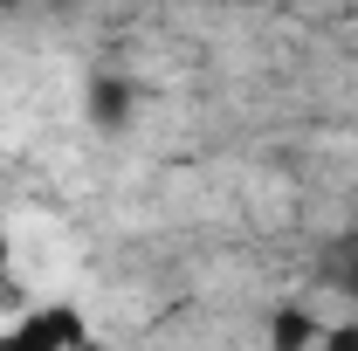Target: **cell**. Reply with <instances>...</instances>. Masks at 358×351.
<instances>
[{
  "mask_svg": "<svg viewBox=\"0 0 358 351\" xmlns=\"http://www.w3.org/2000/svg\"><path fill=\"white\" fill-rule=\"evenodd\" d=\"M83 345H90V317L76 303H35L0 324V351H83Z\"/></svg>",
  "mask_w": 358,
  "mask_h": 351,
  "instance_id": "6da1fadb",
  "label": "cell"
},
{
  "mask_svg": "<svg viewBox=\"0 0 358 351\" xmlns=\"http://www.w3.org/2000/svg\"><path fill=\"white\" fill-rule=\"evenodd\" d=\"M317 338H324V317H310L303 303H282L262 317V345L268 351H317Z\"/></svg>",
  "mask_w": 358,
  "mask_h": 351,
  "instance_id": "7a4b0ae2",
  "label": "cell"
},
{
  "mask_svg": "<svg viewBox=\"0 0 358 351\" xmlns=\"http://www.w3.org/2000/svg\"><path fill=\"white\" fill-rule=\"evenodd\" d=\"M317 351H358V317H338V324H324Z\"/></svg>",
  "mask_w": 358,
  "mask_h": 351,
  "instance_id": "3957f363",
  "label": "cell"
},
{
  "mask_svg": "<svg viewBox=\"0 0 358 351\" xmlns=\"http://www.w3.org/2000/svg\"><path fill=\"white\" fill-rule=\"evenodd\" d=\"M14 268V227H7V214H0V275Z\"/></svg>",
  "mask_w": 358,
  "mask_h": 351,
  "instance_id": "277c9868",
  "label": "cell"
},
{
  "mask_svg": "<svg viewBox=\"0 0 358 351\" xmlns=\"http://www.w3.org/2000/svg\"><path fill=\"white\" fill-rule=\"evenodd\" d=\"M7 7H14V0H0V14H7Z\"/></svg>",
  "mask_w": 358,
  "mask_h": 351,
  "instance_id": "5b68a950",
  "label": "cell"
}]
</instances>
